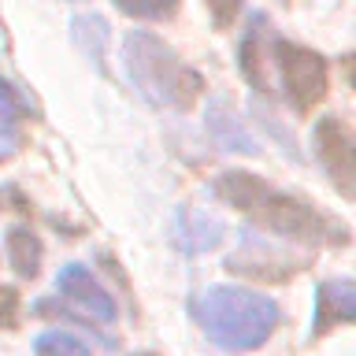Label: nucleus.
<instances>
[{"label":"nucleus","instance_id":"9d476101","mask_svg":"<svg viewBox=\"0 0 356 356\" xmlns=\"http://www.w3.org/2000/svg\"><path fill=\"white\" fill-rule=\"evenodd\" d=\"M219 241H222V222L216 216H204V211H193V208H178L175 245L182 252H208Z\"/></svg>","mask_w":356,"mask_h":356},{"label":"nucleus","instance_id":"2eb2a0df","mask_svg":"<svg viewBox=\"0 0 356 356\" xmlns=\"http://www.w3.org/2000/svg\"><path fill=\"white\" fill-rule=\"evenodd\" d=\"M33 353H38V356H93L82 341L71 338V334H63V330L41 334V338L33 341Z\"/></svg>","mask_w":356,"mask_h":356},{"label":"nucleus","instance_id":"f3484780","mask_svg":"<svg viewBox=\"0 0 356 356\" xmlns=\"http://www.w3.org/2000/svg\"><path fill=\"white\" fill-rule=\"evenodd\" d=\"M19 323V293L11 286H0V327H15Z\"/></svg>","mask_w":356,"mask_h":356},{"label":"nucleus","instance_id":"6e6552de","mask_svg":"<svg viewBox=\"0 0 356 356\" xmlns=\"http://www.w3.org/2000/svg\"><path fill=\"white\" fill-rule=\"evenodd\" d=\"M267 56H271V19L264 11H252L245 22L241 44H238V67L256 93H267Z\"/></svg>","mask_w":356,"mask_h":356},{"label":"nucleus","instance_id":"39448f33","mask_svg":"<svg viewBox=\"0 0 356 356\" xmlns=\"http://www.w3.org/2000/svg\"><path fill=\"white\" fill-rule=\"evenodd\" d=\"M312 141H316V156H319L327 178L338 186V193L353 197L356 193V145H353L349 127H345L341 119L327 115V119L316 122Z\"/></svg>","mask_w":356,"mask_h":356},{"label":"nucleus","instance_id":"f8f14e48","mask_svg":"<svg viewBox=\"0 0 356 356\" xmlns=\"http://www.w3.org/2000/svg\"><path fill=\"white\" fill-rule=\"evenodd\" d=\"M22 122H26V104H22V97L0 78V160H8V156L19 149Z\"/></svg>","mask_w":356,"mask_h":356},{"label":"nucleus","instance_id":"dca6fc26","mask_svg":"<svg viewBox=\"0 0 356 356\" xmlns=\"http://www.w3.org/2000/svg\"><path fill=\"white\" fill-rule=\"evenodd\" d=\"M115 8L130 19H149V22H160V19H171L178 11V0H115Z\"/></svg>","mask_w":356,"mask_h":356},{"label":"nucleus","instance_id":"9b49d317","mask_svg":"<svg viewBox=\"0 0 356 356\" xmlns=\"http://www.w3.org/2000/svg\"><path fill=\"white\" fill-rule=\"evenodd\" d=\"M208 134L216 138L219 149H227V152H245V156L260 152L256 149V138L245 130V122L230 111L227 100H216V104L208 108Z\"/></svg>","mask_w":356,"mask_h":356},{"label":"nucleus","instance_id":"4468645a","mask_svg":"<svg viewBox=\"0 0 356 356\" xmlns=\"http://www.w3.org/2000/svg\"><path fill=\"white\" fill-rule=\"evenodd\" d=\"M71 30H74V41H78V49H82L89 60H93L100 71H104V49H108V22L100 19V15H78L74 22H71Z\"/></svg>","mask_w":356,"mask_h":356},{"label":"nucleus","instance_id":"1a4fd4ad","mask_svg":"<svg viewBox=\"0 0 356 356\" xmlns=\"http://www.w3.org/2000/svg\"><path fill=\"white\" fill-rule=\"evenodd\" d=\"M356 316V286L349 278H330L316 293V319H312V338H323L327 330L353 323Z\"/></svg>","mask_w":356,"mask_h":356},{"label":"nucleus","instance_id":"f257e3e1","mask_svg":"<svg viewBox=\"0 0 356 356\" xmlns=\"http://www.w3.org/2000/svg\"><path fill=\"white\" fill-rule=\"evenodd\" d=\"M211 193L222 197L227 204L241 208L252 222H260L267 234H278L286 241L300 245H345L349 241V227L330 216H323L293 193L267 186L264 178H256L249 171H227L216 178Z\"/></svg>","mask_w":356,"mask_h":356},{"label":"nucleus","instance_id":"a211bd4d","mask_svg":"<svg viewBox=\"0 0 356 356\" xmlns=\"http://www.w3.org/2000/svg\"><path fill=\"white\" fill-rule=\"evenodd\" d=\"M208 8H211L216 26H230V22L238 19V11H241V0H208Z\"/></svg>","mask_w":356,"mask_h":356},{"label":"nucleus","instance_id":"7ed1b4c3","mask_svg":"<svg viewBox=\"0 0 356 356\" xmlns=\"http://www.w3.org/2000/svg\"><path fill=\"white\" fill-rule=\"evenodd\" d=\"M193 316L200 330L208 334V341H216L219 349L241 353L256 349L271 338L278 323V305L264 293L238 286H208L204 293L193 300Z\"/></svg>","mask_w":356,"mask_h":356},{"label":"nucleus","instance_id":"20e7f679","mask_svg":"<svg viewBox=\"0 0 356 356\" xmlns=\"http://www.w3.org/2000/svg\"><path fill=\"white\" fill-rule=\"evenodd\" d=\"M271 56L278 63V74H282V89H286V100L293 111H312L327 97L330 89V74H327V60L312 49H300L293 41H275L271 44Z\"/></svg>","mask_w":356,"mask_h":356},{"label":"nucleus","instance_id":"f03ea898","mask_svg":"<svg viewBox=\"0 0 356 356\" xmlns=\"http://www.w3.org/2000/svg\"><path fill=\"white\" fill-rule=\"evenodd\" d=\"M122 67H127L130 82L138 86V93L167 111H189L204 89L193 67L149 30H134L122 41Z\"/></svg>","mask_w":356,"mask_h":356},{"label":"nucleus","instance_id":"6ab92c4d","mask_svg":"<svg viewBox=\"0 0 356 356\" xmlns=\"http://www.w3.org/2000/svg\"><path fill=\"white\" fill-rule=\"evenodd\" d=\"M67 4H82V0H67Z\"/></svg>","mask_w":356,"mask_h":356},{"label":"nucleus","instance_id":"aec40b11","mask_svg":"<svg viewBox=\"0 0 356 356\" xmlns=\"http://www.w3.org/2000/svg\"><path fill=\"white\" fill-rule=\"evenodd\" d=\"M141 356H156V353H141Z\"/></svg>","mask_w":356,"mask_h":356},{"label":"nucleus","instance_id":"ddd939ff","mask_svg":"<svg viewBox=\"0 0 356 356\" xmlns=\"http://www.w3.org/2000/svg\"><path fill=\"white\" fill-rule=\"evenodd\" d=\"M4 245H8V260H11V267H15L22 278H38V271H41V256H44L38 234H33L30 227H11L8 238H4Z\"/></svg>","mask_w":356,"mask_h":356},{"label":"nucleus","instance_id":"0eeeda50","mask_svg":"<svg viewBox=\"0 0 356 356\" xmlns=\"http://www.w3.org/2000/svg\"><path fill=\"white\" fill-rule=\"evenodd\" d=\"M56 289H60V293L71 300L74 308H82L86 316H93L100 323H115V316H119L115 297H111L82 264H67L63 271L56 275Z\"/></svg>","mask_w":356,"mask_h":356},{"label":"nucleus","instance_id":"423d86ee","mask_svg":"<svg viewBox=\"0 0 356 356\" xmlns=\"http://www.w3.org/2000/svg\"><path fill=\"white\" fill-rule=\"evenodd\" d=\"M227 267L234 275H245V278H260V282H286L289 275L305 271V260L286 249H278L275 241L267 238H256V234H245L241 238V249L227 260Z\"/></svg>","mask_w":356,"mask_h":356}]
</instances>
